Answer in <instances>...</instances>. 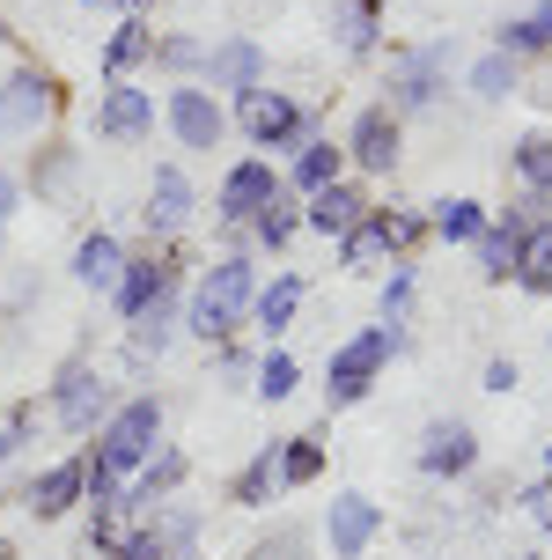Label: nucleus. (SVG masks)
<instances>
[{
    "mask_svg": "<svg viewBox=\"0 0 552 560\" xmlns=\"http://www.w3.org/2000/svg\"><path fill=\"white\" fill-rule=\"evenodd\" d=\"M0 428H8V443L23 450V443H30V428H37V406H15V413L0 420Z\"/></svg>",
    "mask_w": 552,
    "mask_h": 560,
    "instance_id": "nucleus-42",
    "label": "nucleus"
},
{
    "mask_svg": "<svg viewBox=\"0 0 552 560\" xmlns=\"http://www.w3.org/2000/svg\"><path fill=\"white\" fill-rule=\"evenodd\" d=\"M163 118H169V133H177V148H192V155H214L221 140H228V112H221V96H214V89H199V82L169 89Z\"/></svg>",
    "mask_w": 552,
    "mask_h": 560,
    "instance_id": "nucleus-7",
    "label": "nucleus"
},
{
    "mask_svg": "<svg viewBox=\"0 0 552 560\" xmlns=\"http://www.w3.org/2000/svg\"><path fill=\"white\" fill-rule=\"evenodd\" d=\"M530 295H552V222H530L524 229V266H516Z\"/></svg>",
    "mask_w": 552,
    "mask_h": 560,
    "instance_id": "nucleus-32",
    "label": "nucleus"
},
{
    "mask_svg": "<svg viewBox=\"0 0 552 560\" xmlns=\"http://www.w3.org/2000/svg\"><path fill=\"white\" fill-rule=\"evenodd\" d=\"M52 118H59V82L37 59L0 74V140H37Z\"/></svg>",
    "mask_w": 552,
    "mask_h": 560,
    "instance_id": "nucleus-4",
    "label": "nucleus"
},
{
    "mask_svg": "<svg viewBox=\"0 0 552 560\" xmlns=\"http://www.w3.org/2000/svg\"><path fill=\"white\" fill-rule=\"evenodd\" d=\"M207 82L228 89V96H250V89L266 82V52L250 37H221V45H207Z\"/></svg>",
    "mask_w": 552,
    "mask_h": 560,
    "instance_id": "nucleus-18",
    "label": "nucleus"
},
{
    "mask_svg": "<svg viewBox=\"0 0 552 560\" xmlns=\"http://www.w3.org/2000/svg\"><path fill=\"white\" fill-rule=\"evenodd\" d=\"M15 207H23V177H15V170H0V244H8V222H15Z\"/></svg>",
    "mask_w": 552,
    "mask_h": 560,
    "instance_id": "nucleus-41",
    "label": "nucleus"
},
{
    "mask_svg": "<svg viewBox=\"0 0 552 560\" xmlns=\"http://www.w3.org/2000/svg\"><path fill=\"white\" fill-rule=\"evenodd\" d=\"M406 303H413V266H398L384 288V325H406Z\"/></svg>",
    "mask_w": 552,
    "mask_h": 560,
    "instance_id": "nucleus-40",
    "label": "nucleus"
},
{
    "mask_svg": "<svg viewBox=\"0 0 552 560\" xmlns=\"http://www.w3.org/2000/svg\"><path fill=\"white\" fill-rule=\"evenodd\" d=\"M0 560H8V546H0Z\"/></svg>",
    "mask_w": 552,
    "mask_h": 560,
    "instance_id": "nucleus-47",
    "label": "nucleus"
},
{
    "mask_svg": "<svg viewBox=\"0 0 552 560\" xmlns=\"http://www.w3.org/2000/svg\"><path fill=\"white\" fill-rule=\"evenodd\" d=\"M317 472H325V443L317 435H287L280 443V487H309Z\"/></svg>",
    "mask_w": 552,
    "mask_h": 560,
    "instance_id": "nucleus-33",
    "label": "nucleus"
},
{
    "mask_svg": "<svg viewBox=\"0 0 552 560\" xmlns=\"http://www.w3.org/2000/svg\"><path fill=\"white\" fill-rule=\"evenodd\" d=\"M250 560H309V532L303 524H273V538H258Z\"/></svg>",
    "mask_w": 552,
    "mask_h": 560,
    "instance_id": "nucleus-38",
    "label": "nucleus"
},
{
    "mask_svg": "<svg viewBox=\"0 0 552 560\" xmlns=\"http://www.w3.org/2000/svg\"><path fill=\"white\" fill-rule=\"evenodd\" d=\"M8 457H15V443H8V428H0V472H8Z\"/></svg>",
    "mask_w": 552,
    "mask_h": 560,
    "instance_id": "nucleus-44",
    "label": "nucleus"
},
{
    "mask_svg": "<svg viewBox=\"0 0 552 560\" xmlns=\"http://www.w3.org/2000/svg\"><path fill=\"white\" fill-rule=\"evenodd\" d=\"M82 502H89V457H59L37 479H23V509L37 524H59V516H74Z\"/></svg>",
    "mask_w": 552,
    "mask_h": 560,
    "instance_id": "nucleus-10",
    "label": "nucleus"
},
{
    "mask_svg": "<svg viewBox=\"0 0 552 560\" xmlns=\"http://www.w3.org/2000/svg\"><path fill=\"white\" fill-rule=\"evenodd\" d=\"M148 59H155V30H148V15H126L104 45V82H133V67H148Z\"/></svg>",
    "mask_w": 552,
    "mask_h": 560,
    "instance_id": "nucleus-23",
    "label": "nucleus"
},
{
    "mask_svg": "<svg viewBox=\"0 0 552 560\" xmlns=\"http://www.w3.org/2000/svg\"><path fill=\"white\" fill-rule=\"evenodd\" d=\"M67 273L82 280V288H96V295H110L118 273H126V244H118L110 229H89L82 244H74V266H67Z\"/></svg>",
    "mask_w": 552,
    "mask_h": 560,
    "instance_id": "nucleus-19",
    "label": "nucleus"
},
{
    "mask_svg": "<svg viewBox=\"0 0 552 560\" xmlns=\"http://www.w3.org/2000/svg\"><path fill=\"white\" fill-rule=\"evenodd\" d=\"M273 192H280V170L266 163V155H244V163L221 177V192H214V222L244 236L250 214H258V207H273Z\"/></svg>",
    "mask_w": 552,
    "mask_h": 560,
    "instance_id": "nucleus-9",
    "label": "nucleus"
},
{
    "mask_svg": "<svg viewBox=\"0 0 552 560\" xmlns=\"http://www.w3.org/2000/svg\"><path fill=\"white\" fill-rule=\"evenodd\" d=\"M339 170H347V148H339V140H317V133H309L303 148H295V170H287L280 185L309 199V192H325V185H339Z\"/></svg>",
    "mask_w": 552,
    "mask_h": 560,
    "instance_id": "nucleus-22",
    "label": "nucleus"
},
{
    "mask_svg": "<svg viewBox=\"0 0 552 560\" xmlns=\"http://www.w3.org/2000/svg\"><path fill=\"white\" fill-rule=\"evenodd\" d=\"M295 229H303V207H295V192H287V185H280L273 207H258L244 236H258L266 252H287V244H295Z\"/></svg>",
    "mask_w": 552,
    "mask_h": 560,
    "instance_id": "nucleus-29",
    "label": "nucleus"
},
{
    "mask_svg": "<svg viewBox=\"0 0 552 560\" xmlns=\"http://www.w3.org/2000/svg\"><path fill=\"white\" fill-rule=\"evenodd\" d=\"M140 222H148V236H185V222H192V177L177 163H163L155 177H148V207H140Z\"/></svg>",
    "mask_w": 552,
    "mask_h": 560,
    "instance_id": "nucleus-13",
    "label": "nucleus"
},
{
    "mask_svg": "<svg viewBox=\"0 0 552 560\" xmlns=\"http://www.w3.org/2000/svg\"><path fill=\"white\" fill-rule=\"evenodd\" d=\"M508 89H516V59L508 52H486L479 67H471V96H479V104H501Z\"/></svg>",
    "mask_w": 552,
    "mask_h": 560,
    "instance_id": "nucleus-35",
    "label": "nucleus"
},
{
    "mask_svg": "<svg viewBox=\"0 0 552 560\" xmlns=\"http://www.w3.org/2000/svg\"><path fill=\"white\" fill-rule=\"evenodd\" d=\"M236 126H244L250 148H303L309 140V112L287 96V89H250V96H236Z\"/></svg>",
    "mask_w": 552,
    "mask_h": 560,
    "instance_id": "nucleus-6",
    "label": "nucleus"
},
{
    "mask_svg": "<svg viewBox=\"0 0 552 560\" xmlns=\"http://www.w3.org/2000/svg\"><path fill=\"white\" fill-rule=\"evenodd\" d=\"M273 487H280V443H266L244 472L228 479V502H236V509H266V502H273Z\"/></svg>",
    "mask_w": 552,
    "mask_h": 560,
    "instance_id": "nucleus-28",
    "label": "nucleus"
},
{
    "mask_svg": "<svg viewBox=\"0 0 552 560\" xmlns=\"http://www.w3.org/2000/svg\"><path fill=\"white\" fill-rule=\"evenodd\" d=\"M295 384H303V369H295V354H287V347H273V354H266V362H258V398H287L295 392Z\"/></svg>",
    "mask_w": 552,
    "mask_h": 560,
    "instance_id": "nucleus-36",
    "label": "nucleus"
},
{
    "mask_svg": "<svg viewBox=\"0 0 552 560\" xmlns=\"http://www.w3.org/2000/svg\"><path fill=\"white\" fill-rule=\"evenodd\" d=\"M516 177H524L538 199L552 192V133H524L516 140Z\"/></svg>",
    "mask_w": 552,
    "mask_h": 560,
    "instance_id": "nucleus-34",
    "label": "nucleus"
},
{
    "mask_svg": "<svg viewBox=\"0 0 552 560\" xmlns=\"http://www.w3.org/2000/svg\"><path fill=\"white\" fill-rule=\"evenodd\" d=\"M250 295H258V266H250L244 252H221L214 266H207V280L185 295V332L207 339V347L236 339V325L250 317Z\"/></svg>",
    "mask_w": 552,
    "mask_h": 560,
    "instance_id": "nucleus-1",
    "label": "nucleus"
},
{
    "mask_svg": "<svg viewBox=\"0 0 552 560\" xmlns=\"http://www.w3.org/2000/svg\"><path fill=\"white\" fill-rule=\"evenodd\" d=\"M442 67H449V52L442 45H427V52H406L398 67H390V112H427L442 96Z\"/></svg>",
    "mask_w": 552,
    "mask_h": 560,
    "instance_id": "nucleus-16",
    "label": "nucleus"
},
{
    "mask_svg": "<svg viewBox=\"0 0 552 560\" xmlns=\"http://www.w3.org/2000/svg\"><path fill=\"white\" fill-rule=\"evenodd\" d=\"M368 214V192L361 185H325V192H309V207H303V229H317V236H347V229Z\"/></svg>",
    "mask_w": 552,
    "mask_h": 560,
    "instance_id": "nucleus-20",
    "label": "nucleus"
},
{
    "mask_svg": "<svg viewBox=\"0 0 552 560\" xmlns=\"http://www.w3.org/2000/svg\"><path fill=\"white\" fill-rule=\"evenodd\" d=\"M96 133L104 140H148L155 133V96L148 89H133V82H104V96H96Z\"/></svg>",
    "mask_w": 552,
    "mask_h": 560,
    "instance_id": "nucleus-12",
    "label": "nucleus"
},
{
    "mask_svg": "<svg viewBox=\"0 0 552 560\" xmlns=\"http://www.w3.org/2000/svg\"><path fill=\"white\" fill-rule=\"evenodd\" d=\"M169 266H177V258H155V252L133 258V252H126V273H118V288H110V303H118V317H126V325L155 303V288L169 280Z\"/></svg>",
    "mask_w": 552,
    "mask_h": 560,
    "instance_id": "nucleus-21",
    "label": "nucleus"
},
{
    "mask_svg": "<svg viewBox=\"0 0 552 560\" xmlns=\"http://www.w3.org/2000/svg\"><path fill=\"white\" fill-rule=\"evenodd\" d=\"M163 450V398H118V413L96 428V450H89V465L110 479H133L148 457Z\"/></svg>",
    "mask_w": 552,
    "mask_h": 560,
    "instance_id": "nucleus-2",
    "label": "nucleus"
},
{
    "mask_svg": "<svg viewBox=\"0 0 552 560\" xmlns=\"http://www.w3.org/2000/svg\"><path fill=\"white\" fill-rule=\"evenodd\" d=\"M530 560H538V553H530Z\"/></svg>",
    "mask_w": 552,
    "mask_h": 560,
    "instance_id": "nucleus-49",
    "label": "nucleus"
},
{
    "mask_svg": "<svg viewBox=\"0 0 552 560\" xmlns=\"http://www.w3.org/2000/svg\"><path fill=\"white\" fill-rule=\"evenodd\" d=\"M110 560H169V546L155 538V524H133V532L110 546Z\"/></svg>",
    "mask_w": 552,
    "mask_h": 560,
    "instance_id": "nucleus-39",
    "label": "nucleus"
},
{
    "mask_svg": "<svg viewBox=\"0 0 552 560\" xmlns=\"http://www.w3.org/2000/svg\"><path fill=\"white\" fill-rule=\"evenodd\" d=\"M427 229H435L442 244H479V236H486V207H479V199H442Z\"/></svg>",
    "mask_w": 552,
    "mask_h": 560,
    "instance_id": "nucleus-31",
    "label": "nucleus"
},
{
    "mask_svg": "<svg viewBox=\"0 0 552 560\" xmlns=\"http://www.w3.org/2000/svg\"><path fill=\"white\" fill-rule=\"evenodd\" d=\"M427 236V222L420 214H384V207H368L347 236H339V266H354V273H368L376 258H390V252H406V244H420Z\"/></svg>",
    "mask_w": 552,
    "mask_h": 560,
    "instance_id": "nucleus-8",
    "label": "nucleus"
},
{
    "mask_svg": "<svg viewBox=\"0 0 552 560\" xmlns=\"http://www.w3.org/2000/svg\"><path fill=\"white\" fill-rule=\"evenodd\" d=\"M110 413H118V384H110L104 369H89V362H67V369H59L52 420L67 428V435H96Z\"/></svg>",
    "mask_w": 552,
    "mask_h": 560,
    "instance_id": "nucleus-5",
    "label": "nucleus"
},
{
    "mask_svg": "<svg viewBox=\"0 0 552 560\" xmlns=\"http://www.w3.org/2000/svg\"><path fill=\"white\" fill-rule=\"evenodd\" d=\"M185 560H199V553H185Z\"/></svg>",
    "mask_w": 552,
    "mask_h": 560,
    "instance_id": "nucleus-48",
    "label": "nucleus"
},
{
    "mask_svg": "<svg viewBox=\"0 0 552 560\" xmlns=\"http://www.w3.org/2000/svg\"><path fill=\"white\" fill-rule=\"evenodd\" d=\"M376 532H384V509L368 502V494H339V502L325 509V546H331V560H361L368 546H376Z\"/></svg>",
    "mask_w": 552,
    "mask_h": 560,
    "instance_id": "nucleus-11",
    "label": "nucleus"
},
{
    "mask_svg": "<svg viewBox=\"0 0 552 560\" xmlns=\"http://www.w3.org/2000/svg\"><path fill=\"white\" fill-rule=\"evenodd\" d=\"M494 52H508V59L552 52V0H538V8H530V15H516V23H501L494 30Z\"/></svg>",
    "mask_w": 552,
    "mask_h": 560,
    "instance_id": "nucleus-27",
    "label": "nucleus"
},
{
    "mask_svg": "<svg viewBox=\"0 0 552 560\" xmlns=\"http://www.w3.org/2000/svg\"><path fill=\"white\" fill-rule=\"evenodd\" d=\"M524 229H530V214L486 222V236H479V273L486 280H516V266H524Z\"/></svg>",
    "mask_w": 552,
    "mask_h": 560,
    "instance_id": "nucleus-24",
    "label": "nucleus"
},
{
    "mask_svg": "<svg viewBox=\"0 0 552 560\" xmlns=\"http://www.w3.org/2000/svg\"><path fill=\"white\" fill-rule=\"evenodd\" d=\"M0 37H15V30H8V15H0Z\"/></svg>",
    "mask_w": 552,
    "mask_h": 560,
    "instance_id": "nucleus-45",
    "label": "nucleus"
},
{
    "mask_svg": "<svg viewBox=\"0 0 552 560\" xmlns=\"http://www.w3.org/2000/svg\"><path fill=\"white\" fill-rule=\"evenodd\" d=\"M486 392H516V362H486Z\"/></svg>",
    "mask_w": 552,
    "mask_h": 560,
    "instance_id": "nucleus-43",
    "label": "nucleus"
},
{
    "mask_svg": "<svg viewBox=\"0 0 552 560\" xmlns=\"http://www.w3.org/2000/svg\"><path fill=\"white\" fill-rule=\"evenodd\" d=\"M471 465H479V435H471L465 420H435L420 435V472L427 479H465Z\"/></svg>",
    "mask_w": 552,
    "mask_h": 560,
    "instance_id": "nucleus-17",
    "label": "nucleus"
},
{
    "mask_svg": "<svg viewBox=\"0 0 552 560\" xmlns=\"http://www.w3.org/2000/svg\"><path fill=\"white\" fill-rule=\"evenodd\" d=\"M185 332V280H177V266H169V280L155 288V303L133 317V362H148V354H163L169 339Z\"/></svg>",
    "mask_w": 552,
    "mask_h": 560,
    "instance_id": "nucleus-15",
    "label": "nucleus"
},
{
    "mask_svg": "<svg viewBox=\"0 0 552 560\" xmlns=\"http://www.w3.org/2000/svg\"><path fill=\"white\" fill-rule=\"evenodd\" d=\"M347 163H361L368 177H390L398 170V112L390 104H368L347 133Z\"/></svg>",
    "mask_w": 552,
    "mask_h": 560,
    "instance_id": "nucleus-14",
    "label": "nucleus"
},
{
    "mask_svg": "<svg viewBox=\"0 0 552 560\" xmlns=\"http://www.w3.org/2000/svg\"><path fill=\"white\" fill-rule=\"evenodd\" d=\"M295 310H303V280L280 273L273 288H258V295H250V325H258L266 339H280L287 325H295Z\"/></svg>",
    "mask_w": 552,
    "mask_h": 560,
    "instance_id": "nucleus-26",
    "label": "nucleus"
},
{
    "mask_svg": "<svg viewBox=\"0 0 552 560\" xmlns=\"http://www.w3.org/2000/svg\"><path fill=\"white\" fill-rule=\"evenodd\" d=\"M74 177H82V155H74L67 140H37V155H30V185H37V199L74 192Z\"/></svg>",
    "mask_w": 552,
    "mask_h": 560,
    "instance_id": "nucleus-25",
    "label": "nucleus"
},
{
    "mask_svg": "<svg viewBox=\"0 0 552 560\" xmlns=\"http://www.w3.org/2000/svg\"><path fill=\"white\" fill-rule=\"evenodd\" d=\"M82 8H104V0H82Z\"/></svg>",
    "mask_w": 552,
    "mask_h": 560,
    "instance_id": "nucleus-46",
    "label": "nucleus"
},
{
    "mask_svg": "<svg viewBox=\"0 0 552 560\" xmlns=\"http://www.w3.org/2000/svg\"><path fill=\"white\" fill-rule=\"evenodd\" d=\"M398 347H406L398 325H368V332H354L339 354H331V369H325V406H361L368 384H376V369H384Z\"/></svg>",
    "mask_w": 552,
    "mask_h": 560,
    "instance_id": "nucleus-3",
    "label": "nucleus"
},
{
    "mask_svg": "<svg viewBox=\"0 0 552 560\" xmlns=\"http://www.w3.org/2000/svg\"><path fill=\"white\" fill-rule=\"evenodd\" d=\"M376 30H384V0H347V8H339V45L354 59L376 52Z\"/></svg>",
    "mask_w": 552,
    "mask_h": 560,
    "instance_id": "nucleus-30",
    "label": "nucleus"
},
{
    "mask_svg": "<svg viewBox=\"0 0 552 560\" xmlns=\"http://www.w3.org/2000/svg\"><path fill=\"white\" fill-rule=\"evenodd\" d=\"M148 67H163V74H192V67H207V45L199 37H155V59Z\"/></svg>",
    "mask_w": 552,
    "mask_h": 560,
    "instance_id": "nucleus-37",
    "label": "nucleus"
}]
</instances>
